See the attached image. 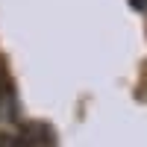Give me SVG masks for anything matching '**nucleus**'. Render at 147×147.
Here are the masks:
<instances>
[{"instance_id":"1","label":"nucleus","mask_w":147,"mask_h":147,"mask_svg":"<svg viewBox=\"0 0 147 147\" xmlns=\"http://www.w3.org/2000/svg\"><path fill=\"white\" fill-rule=\"evenodd\" d=\"M132 3H136V6H144V3H147V0H132Z\"/></svg>"}]
</instances>
